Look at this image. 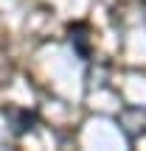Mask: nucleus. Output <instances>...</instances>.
I'll list each match as a JSON object with an SVG mask.
<instances>
[{
  "mask_svg": "<svg viewBox=\"0 0 146 151\" xmlns=\"http://www.w3.org/2000/svg\"><path fill=\"white\" fill-rule=\"evenodd\" d=\"M126 112L135 118V123L126 120V118H118V123H121V132L126 134V140L135 143L138 137L146 134V109H141V106H126Z\"/></svg>",
  "mask_w": 146,
  "mask_h": 151,
  "instance_id": "1",
  "label": "nucleus"
}]
</instances>
